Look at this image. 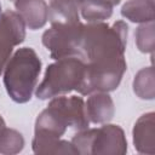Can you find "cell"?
<instances>
[{
    "mask_svg": "<svg viewBox=\"0 0 155 155\" xmlns=\"http://www.w3.org/2000/svg\"><path fill=\"white\" fill-rule=\"evenodd\" d=\"M127 34L128 27L124 21H116L111 25L104 22L84 24L80 59L86 64V73L81 96L117 88L127 70Z\"/></svg>",
    "mask_w": 155,
    "mask_h": 155,
    "instance_id": "obj_1",
    "label": "cell"
},
{
    "mask_svg": "<svg viewBox=\"0 0 155 155\" xmlns=\"http://www.w3.org/2000/svg\"><path fill=\"white\" fill-rule=\"evenodd\" d=\"M41 61L31 47L18 48L8 59L4 69V85L10 98L16 103L30 101L39 75Z\"/></svg>",
    "mask_w": 155,
    "mask_h": 155,
    "instance_id": "obj_2",
    "label": "cell"
},
{
    "mask_svg": "<svg viewBox=\"0 0 155 155\" xmlns=\"http://www.w3.org/2000/svg\"><path fill=\"white\" fill-rule=\"evenodd\" d=\"M86 73V64L79 57L56 59L46 68L42 81L36 86L35 96L39 99H51L71 91L81 92Z\"/></svg>",
    "mask_w": 155,
    "mask_h": 155,
    "instance_id": "obj_3",
    "label": "cell"
},
{
    "mask_svg": "<svg viewBox=\"0 0 155 155\" xmlns=\"http://www.w3.org/2000/svg\"><path fill=\"white\" fill-rule=\"evenodd\" d=\"M71 144L78 154H107L122 155L127 151V140L124 130L117 125H103L98 128L79 131Z\"/></svg>",
    "mask_w": 155,
    "mask_h": 155,
    "instance_id": "obj_4",
    "label": "cell"
},
{
    "mask_svg": "<svg viewBox=\"0 0 155 155\" xmlns=\"http://www.w3.org/2000/svg\"><path fill=\"white\" fill-rule=\"evenodd\" d=\"M84 24L79 22L51 23V28L45 30L41 41L47 48L52 59L65 57L80 58V44Z\"/></svg>",
    "mask_w": 155,
    "mask_h": 155,
    "instance_id": "obj_5",
    "label": "cell"
},
{
    "mask_svg": "<svg viewBox=\"0 0 155 155\" xmlns=\"http://www.w3.org/2000/svg\"><path fill=\"white\" fill-rule=\"evenodd\" d=\"M25 39V24L22 17L11 10L2 12L0 18V75L12 56L13 47Z\"/></svg>",
    "mask_w": 155,
    "mask_h": 155,
    "instance_id": "obj_6",
    "label": "cell"
},
{
    "mask_svg": "<svg viewBox=\"0 0 155 155\" xmlns=\"http://www.w3.org/2000/svg\"><path fill=\"white\" fill-rule=\"evenodd\" d=\"M51 104H53L61 113L65 116L69 127L81 131L88 127V119L85 111V102L80 96H57L51 98Z\"/></svg>",
    "mask_w": 155,
    "mask_h": 155,
    "instance_id": "obj_7",
    "label": "cell"
},
{
    "mask_svg": "<svg viewBox=\"0 0 155 155\" xmlns=\"http://www.w3.org/2000/svg\"><path fill=\"white\" fill-rule=\"evenodd\" d=\"M16 12L22 17L25 27L36 30L48 21V5L45 0H15Z\"/></svg>",
    "mask_w": 155,
    "mask_h": 155,
    "instance_id": "obj_8",
    "label": "cell"
},
{
    "mask_svg": "<svg viewBox=\"0 0 155 155\" xmlns=\"http://www.w3.org/2000/svg\"><path fill=\"white\" fill-rule=\"evenodd\" d=\"M85 111L90 122L107 124L113 119L115 107L108 92H93L85 102Z\"/></svg>",
    "mask_w": 155,
    "mask_h": 155,
    "instance_id": "obj_9",
    "label": "cell"
},
{
    "mask_svg": "<svg viewBox=\"0 0 155 155\" xmlns=\"http://www.w3.org/2000/svg\"><path fill=\"white\" fill-rule=\"evenodd\" d=\"M133 144L138 153L150 154L155 153V122L154 113L142 115L133 127Z\"/></svg>",
    "mask_w": 155,
    "mask_h": 155,
    "instance_id": "obj_10",
    "label": "cell"
},
{
    "mask_svg": "<svg viewBox=\"0 0 155 155\" xmlns=\"http://www.w3.org/2000/svg\"><path fill=\"white\" fill-rule=\"evenodd\" d=\"M84 0H48V21L79 22L80 7Z\"/></svg>",
    "mask_w": 155,
    "mask_h": 155,
    "instance_id": "obj_11",
    "label": "cell"
},
{
    "mask_svg": "<svg viewBox=\"0 0 155 155\" xmlns=\"http://www.w3.org/2000/svg\"><path fill=\"white\" fill-rule=\"evenodd\" d=\"M120 2L121 0H84L80 7V17L87 23L103 22L111 17L114 6Z\"/></svg>",
    "mask_w": 155,
    "mask_h": 155,
    "instance_id": "obj_12",
    "label": "cell"
},
{
    "mask_svg": "<svg viewBox=\"0 0 155 155\" xmlns=\"http://www.w3.org/2000/svg\"><path fill=\"white\" fill-rule=\"evenodd\" d=\"M121 15L134 23L154 22V0H128L121 7Z\"/></svg>",
    "mask_w": 155,
    "mask_h": 155,
    "instance_id": "obj_13",
    "label": "cell"
},
{
    "mask_svg": "<svg viewBox=\"0 0 155 155\" xmlns=\"http://www.w3.org/2000/svg\"><path fill=\"white\" fill-rule=\"evenodd\" d=\"M33 151L35 154H78L71 142L62 140L61 138H47L34 136L31 142Z\"/></svg>",
    "mask_w": 155,
    "mask_h": 155,
    "instance_id": "obj_14",
    "label": "cell"
},
{
    "mask_svg": "<svg viewBox=\"0 0 155 155\" xmlns=\"http://www.w3.org/2000/svg\"><path fill=\"white\" fill-rule=\"evenodd\" d=\"M133 92L140 99L154 98V69L147 67L140 69L133 80Z\"/></svg>",
    "mask_w": 155,
    "mask_h": 155,
    "instance_id": "obj_15",
    "label": "cell"
},
{
    "mask_svg": "<svg viewBox=\"0 0 155 155\" xmlns=\"http://www.w3.org/2000/svg\"><path fill=\"white\" fill-rule=\"evenodd\" d=\"M24 148V138L21 132L5 127L0 133V154H17Z\"/></svg>",
    "mask_w": 155,
    "mask_h": 155,
    "instance_id": "obj_16",
    "label": "cell"
},
{
    "mask_svg": "<svg viewBox=\"0 0 155 155\" xmlns=\"http://www.w3.org/2000/svg\"><path fill=\"white\" fill-rule=\"evenodd\" d=\"M136 45L138 50L143 53L154 52V22L142 23L134 33Z\"/></svg>",
    "mask_w": 155,
    "mask_h": 155,
    "instance_id": "obj_17",
    "label": "cell"
},
{
    "mask_svg": "<svg viewBox=\"0 0 155 155\" xmlns=\"http://www.w3.org/2000/svg\"><path fill=\"white\" fill-rule=\"evenodd\" d=\"M6 127V125H5V121H4V119L1 117V115H0V133L2 132V130Z\"/></svg>",
    "mask_w": 155,
    "mask_h": 155,
    "instance_id": "obj_18",
    "label": "cell"
},
{
    "mask_svg": "<svg viewBox=\"0 0 155 155\" xmlns=\"http://www.w3.org/2000/svg\"><path fill=\"white\" fill-rule=\"evenodd\" d=\"M1 15H2V12H1V2H0V18H1Z\"/></svg>",
    "mask_w": 155,
    "mask_h": 155,
    "instance_id": "obj_19",
    "label": "cell"
},
{
    "mask_svg": "<svg viewBox=\"0 0 155 155\" xmlns=\"http://www.w3.org/2000/svg\"><path fill=\"white\" fill-rule=\"evenodd\" d=\"M11 1H15V0H11Z\"/></svg>",
    "mask_w": 155,
    "mask_h": 155,
    "instance_id": "obj_20",
    "label": "cell"
}]
</instances>
